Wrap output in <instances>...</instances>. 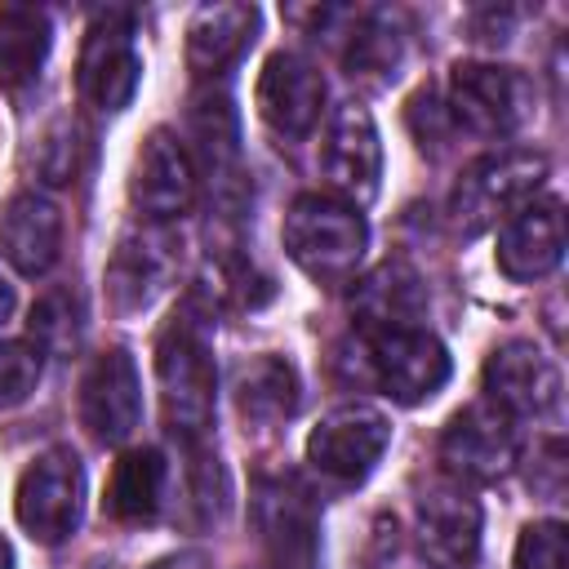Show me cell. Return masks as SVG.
<instances>
[{
  "label": "cell",
  "mask_w": 569,
  "mask_h": 569,
  "mask_svg": "<svg viewBox=\"0 0 569 569\" xmlns=\"http://www.w3.org/2000/svg\"><path fill=\"white\" fill-rule=\"evenodd\" d=\"M156 382L169 431L182 440H200L213 422L218 369H213L204 316L196 307H178L156 333Z\"/></svg>",
  "instance_id": "1"
},
{
  "label": "cell",
  "mask_w": 569,
  "mask_h": 569,
  "mask_svg": "<svg viewBox=\"0 0 569 569\" xmlns=\"http://www.w3.org/2000/svg\"><path fill=\"white\" fill-rule=\"evenodd\" d=\"M280 236L284 253L320 284H342L347 276H356L369 244L365 213L333 196H298L284 213Z\"/></svg>",
  "instance_id": "2"
},
{
  "label": "cell",
  "mask_w": 569,
  "mask_h": 569,
  "mask_svg": "<svg viewBox=\"0 0 569 569\" xmlns=\"http://www.w3.org/2000/svg\"><path fill=\"white\" fill-rule=\"evenodd\" d=\"M547 178V156L542 151H493L462 169L453 196H449V222L458 236H480L493 222H507L516 209H525Z\"/></svg>",
  "instance_id": "3"
},
{
  "label": "cell",
  "mask_w": 569,
  "mask_h": 569,
  "mask_svg": "<svg viewBox=\"0 0 569 569\" xmlns=\"http://www.w3.org/2000/svg\"><path fill=\"white\" fill-rule=\"evenodd\" d=\"M445 116L476 138H511L533 120V80L498 62H458L449 76Z\"/></svg>",
  "instance_id": "4"
},
{
  "label": "cell",
  "mask_w": 569,
  "mask_h": 569,
  "mask_svg": "<svg viewBox=\"0 0 569 569\" xmlns=\"http://www.w3.org/2000/svg\"><path fill=\"white\" fill-rule=\"evenodd\" d=\"M365 382L387 391L396 405H422L449 382V351L427 329H382L356 338Z\"/></svg>",
  "instance_id": "5"
},
{
  "label": "cell",
  "mask_w": 569,
  "mask_h": 569,
  "mask_svg": "<svg viewBox=\"0 0 569 569\" xmlns=\"http://www.w3.org/2000/svg\"><path fill=\"white\" fill-rule=\"evenodd\" d=\"M249 520L267 569H316L320 516L311 493L293 476H258L249 498Z\"/></svg>",
  "instance_id": "6"
},
{
  "label": "cell",
  "mask_w": 569,
  "mask_h": 569,
  "mask_svg": "<svg viewBox=\"0 0 569 569\" xmlns=\"http://www.w3.org/2000/svg\"><path fill=\"white\" fill-rule=\"evenodd\" d=\"M138 76H142V58L133 44V18L124 9L93 13L76 62L80 98L98 111H124L129 98L138 93Z\"/></svg>",
  "instance_id": "7"
},
{
  "label": "cell",
  "mask_w": 569,
  "mask_h": 569,
  "mask_svg": "<svg viewBox=\"0 0 569 569\" xmlns=\"http://www.w3.org/2000/svg\"><path fill=\"white\" fill-rule=\"evenodd\" d=\"M80 502H84V467L71 449H44L18 480V525L53 547L62 538H71V529L80 525Z\"/></svg>",
  "instance_id": "8"
},
{
  "label": "cell",
  "mask_w": 569,
  "mask_h": 569,
  "mask_svg": "<svg viewBox=\"0 0 569 569\" xmlns=\"http://www.w3.org/2000/svg\"><path fill=\"white\" fill-rule=\"evenodd\" d=\"M387 445H391L387 413L356 400V405L329 409L311 427V436H307V462L320 476L338 480V485H360L378 467V458H382Z\"/></svg>",
  "instance_id": "9"
},
{
  "label": "cell",
  "mask_w": 569,
  "mask_h": 569,
  "mask_svg": "<svg viewBox=\"0 0 569 569\" xmlns=\"http://www.w3.org/2000/svg\"><path fill=\"white\" fill-rule=\"evenodd\" d=\"M480 502L462 480H431L413 507L418 551L431 569H471L480 560Z\"/></svg>",
  "instance_id": "10"
},
{
  "label": "cell",
  "mask_w": 569,
  "mask_h": 569,
  "mask_svg": "<svg viewBox=\"0 0 569 569\" xmlns=\"http://www.w3.org/2000/svg\"><path fill=\"white\" fill-rule=\"evenodd\" d=\"M178 258H182V240L164 222H147V227L124 231L116 240V253H111L107 276H102L111 311H120V316L147 311L169 289V280L178 276Z\"/></svg>",
  "instance_id": "11"
},
{
  "label": "cell",
  "mask_w": 569,
  "mask_h": 569,
  "mask_svg": "<svg viewBox=\"0 0 569 569\" xmlns=\"http://www.w3.org/2000/svg\"><path fill=\"white\" fill-rule=\"evenodd\" d=\"M320 173L333 191V200L347 204H365L378 196V178H382V142L373 129V116L360 102H342L329 124H325V142H320Z\"/></svg>",
  "instance_id": "12"
},
{
  "label": "cell",
  "mask_w": 569,
  "mask_h": 569,
  "mask_svg": "<svg viewBox=\"0 0 569 569\" xmlns=\"http://www.w3.org/2000/svg\"><path fill=\"white\" fill-rule=\"evenodd\" d=\"M516 453H520L516 427L493 405H467L440 431V462L449 467L453 480H476V485L502 480L516 467Z\"/></svg>",
  "instance_id": "13"
},
{
  "label": "cell",
  "mask_w": 569,
  "mask_h": 569,
  "mask_svg": "<svg viewBox=\"0 0 569 569\" xmlns=\"http://www.w3.org/2000/svg\"><path fill=\"white\" fill-rule=\"evenodd\" d=\"M196 160L191 147L173 129H151L129 169V200L147 213V222L182 218L196 200Z\"/></svg>",
  "instance_id": "14"
},
{
  "label": "cell",
  "mask_w": 569,
  "mask_h": 569,
  "mask_svg": "<svg viewBox=\"0 0 569 569\" xmlns=\"http://www.w3.org/2000/svg\"><path fill=\"white\" fill-rule=\"evenodd\" d=\"M76 413H80V427L98 445H120L124 436H133L142 418V382H138V365L129 351L116 347L89 360L80 378Z\"/></svg>",
  "instance_id": "15"
},
{
  "label": "cell",
  "mask_w": 569,
  "mask_h": 569,
  "mask_svg": "<svg viewBox=\"0 0 569 569\" xmlns=\"http://www.w3.org/2000/svg\"><path fill=\"white\" fill-rule=\"evenodd\" d=\"M485 391L489 405L516 418H542L560 400V369L533 342H502L485 360Z\"/></svg>",
  "instance_id": "16"
},
{
  "label": "cell",
  "mask_w": 569,
  "mask_h": 569,
  "mask_svg": "<svg viewBox=\"0 0 569 569\" xmlns=\"http://www.w3.org/2000/svg\"><path fill=\"white\" fill-rule=\"evenodd\" d=\"M320 107H325V76L316 62H307L302 53H289V49H280L262 62L258 111L276 133H284V138L311 133L320 120Z\"/></svg>",
  "instance_id": "17"
},
{
  "label": "cell",
  "mask_w": 569,
  "mask_h": 569,
  "mask_svg": "<svg viewBox=\"0 0 569 569\" xmlns=\"http://www.w3.org/2000/svg\"><path fill=\"white\" fill-rule=\"evenodd\" d=\"M565 258V209L560 200H529L498 231V267L511 280H538Z\"/></svg>",
  "instance_id": "18"
},
{
  "label": "cell",
  "mask_w": 569,
  "mask_h": 569,
  "mask_svg": "<svg viewBox=\"0 0 569 569\" xmlns=\"http://www.w3.org/2000/svg\"><path fill=\"white\" fill-rule=\"evenodd\" d=\"M427 311V284L422 276L400 262L387 258L382 267H373L356 289H351V316L360 325V333H382V329H418V316Z\"/></svg>",
  "instance_id": "19"
},
{
  "label": "cell",
  "mask_w": 569,
  "mask_h": 569,
  "mask_svg": "<svg viewBox=\"0 0 569 569\" xmlns=\"http://www.w3.org/2000/svg\"><path fill=\"white\" fill-rule=\"evenodd\" d=\"M0 249L18 276H44L62 253V213L49 196L18 191L0 213Z\"/></svg>",
  "instance_id": "20"
},
{
  "label": "cell",
  "mask_w": 569,
  "mask_h": 569,
  "mask_svg": "<svg viewBox=\"0 0 569 569\" xmlns=\"http://www.w3.org/2000/svg\"><path fill=\"white\" fill-rule=\"evenodd\" d=\"M258 9L253 4H200L187 22V67L196 76H227L240 53L253 44Z\"/></svg>",
  "instance_id": "21"
},
{
  "label": "cell",
  "mask_w": 569,
  "mask_h": 569,
  "mask_svg": "<svg viewBox=\"0 0 569 569\" xmlns=\"http://www.w3.org/2000/svg\"><path fill=\"white\" fill-rule=\"evenodd\" d=\"M231 400H236V413L244 418V427H280L298 413V400H302L298 369L271 351L253 356V360L236 365Z\"/></svg>",
  "instance_id": "22"
},
{
  "label": "cell",
  "mask_w": 569,
  "mask_h": 569,
  "mask_svg": "<svg viewBox=\"0 0 569 569\" xmlns=\"http://www.w3.org/2000/svg\"><path fill=\"white\" fill-rule=\"evenodd\" d=\"M164 480H169V467L156 449H129L111 467L102 511L120 525H147L164 502Z\"/></svg>",
  "instance_id": "23"
},
{
  "label": "cell",
  "mask_w": 569,
  "mask_h": 569,
  "mask_svg": "<svg viewBox=\"0 0 569 569\" xmlns=\"http://www.w3.org/2000/svg\"><path fill=\"white\" fill-rule=\"evenodd\" d=\"M49 40H53V31H49L44 9H36V4L0 9V84L9 93L27 89L40 76V67L49 58Z\"/></svg>",
  "instance_id": "24"
},
{
  "label": "cell",
  "mask_w": 569,
  "mask_h": 569,
  "mask_svg": "<svg viewBox=\"0 0 569 569\" xmlns=\"http://www.w3.org/2000/svg\"><path fill=\"white\" fill-rule=\"evenodd\" d=\"M400 31H396V18L387 9H365L351 18L347 27V49H342V62H347V76L351 80H365V84H387L400 67Z\"/></svg>",
  "instance_id": "25"
},
{
  "label": "cell",
  "mask_w": 569,
  "mask_h": 569,
  "mask_svg": "<svg viewBox=\"0 0 569 569\" xmlns=\"http://www.w3.org/2000/svg\"><path fill=\"white\" fill-rule=\"evenodd\" d=\"M191 138H196L191 160L200 156V164L213 169V182L218 187L236 182L240 129H236V111H231V102L222 93H200L191 102ZM200 164H196V178H200Z\"/></svg>",
  "instance_id": "26"
},
{
  "label": "cell",
  "mask_w": 569,
  "mask_h": 569,
  "mask_svg": "<svg viewBox=\"0 0 569 569\" xmlns=\"http://www.w3.org/2000/svg\"><path fill=\"white\" fill-rule=\"evenodd\" d=\"M80 329H84V311H80V298L71 289H49L31 307V320H27L31 347L40 356H67V351H76L80 347Z\"/></svg>",
  "instance_id": "27"
},
{
  "label": "cell",
  "mask_w": 569,
  "mask_h": 569,
  "mask_svg": "<svg viewBox=\"0 0 569 569\" xmlns=\"http://www.w3.org/2000/svg\"><path fill=\"white\" fill-rule=\"evenodd\" d=\"M516 569H569V529L560 520H533L516 538Z\"/></svg>",
  "instance_id": "28"
},
{
  "label": "cell",
  "mask_w": 569,
  "mask_h": 569,
  "mask_svg": "<svg viewBox=\"0 0 569 569\" xmlns=\"http://www.w3.org/2000/svg\"><path fill=\"white\" fill-rule=\"evenodd\" d=\"M40 382V351L22 338H0V409L22 405Z\"/></svg>",
  "instance_id": "29"
},
{
  "label": "cell",
  "mask_w": 569,
  "mask_h": 569,
  "mask_svg": "<svg viewBox=\"0 0 569 569\" xmlns=\"http://www.w3.org/2000/svg\"><path fill=\"white\" fill-rule=\"evenodd\" d=\"M80 124L76 120H53L36 147V169L44 173V182H71L76 164H80Z\"/></svg>",
  "instance_id": "30"
},
{
  "label": "cell",
  "mask_w": 569,
  "mask_h": 569,
  "mask_svg": "<svg viewBox=\"0 0 569 569\" xmlns=\"http://www.w3.org/2000/svg\"><path fill=\"white\" fill-rule=\"evenodd\" d=\"M147 569H213V565H209V556H200V551H173V556L151 560Z\"/></svg>",
  "instance_id": "31"
},
{
  "label": "cell",
  "mask_w": 569,
  "mask_h": 569,
  "mask_svg": "<svg viewBox=\"0 0 569 569\" xmlns=\"http://www.w3.org/2000/svg\"><path fill=\"white\" fill-rule=\"evenodd\" d=\"M9 311H13V284H9L4 276H0V320H4Z\"/></svg>",
  "instance_id": "32"
},
{
  "label": "cell",
  "mask_w": 569,
  "mask_h": 569,
  "mask_svg": "<svg viewBox=\"0 0 569 569\" xmlns=\"http://www.w3.org/2000/svg\"><path fill=\"white\" fill-rule=\"evenodd\" d=\"M0 569H13V551H9V542L0 538Z\"/></svg>",
  "instance_id": "33"
}]
</instances>
